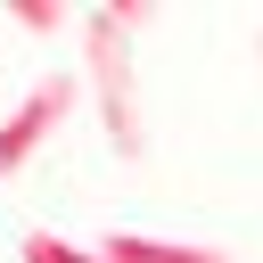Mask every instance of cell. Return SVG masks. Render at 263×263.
Returning <instances> with one entry per match:
<instances>
[{"mask_svg":"<svg viewBox=\"0 0 263 263\" xmlns=\"http://www.w3.org/2000/svg\"><path fill=\"white\" fill-rule=\"evenodd\" d=\"M148 16H156V8H140V0H123V8H82V82H90L99 123H107V140H115L123 164L148 156V107H140V58H132V41L148 33Z\"/></svg>","mask_w":263,"mask_h":263,"instance_id":"1","label":"cell"},{"mask_svg":"<svg viewBox=\"0 0 263 263\" xmlns=\"http://www.w3.org/2000/svg\"><path fill=\"white\" fill-rule=\"evenodd\" d=\"M74 99H82V74H41V82L16 99V115L0 123V181H16V173L33 164V148L74 115Z\"/></svg>","mask_w":263,"mask_h":263,"instance_id":"2","label":"cell"},{"mask_svg":"<svg viewBox=\"0 0 263 263\" xmlns=\"http://www.w3.org/2000/svg\"><path fill=\"white\" fill-rule=\"evenodd\" d=\"M99 255H107V263H238V255H222V247H173V238H148V230H107Z\"/></svg>","mask_w":263,"mask_h":263,"instance_id":"3","label":"cell"},{"mask_svg":"<svg viewBox=\"0 0 263 263\" xmlns=\"http://www.w3.org/2000/svg\"><path fill=\"white\" fill-rule=\"evenodd\" d=\"M16 255H25V263H107L99 247H74V238H58V230H33Z\"/></svg>","mask_w":263,"mask_h":263,"instance_id":"4","label":"cell"},{"mask_svg":"<svg viewBox=\"0 0 263 263\" xmlns=\"http://www.w3.org/2000/svg\"><path fill=\"white\" fill-rule=\"evenodd\" d=\"M8 25H25V33H66V25H82L74 8H58V0H16L8 8Z\"/></svg>","mask_w":263,"mask_h":263,"instance_id":"5","label":"cell"}]
</instances>
